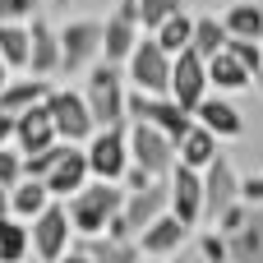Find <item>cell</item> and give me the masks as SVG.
Listing matches in <instances>:
<instances>
[{
	"mask_svg": "<svg viewBox=\"0 0 263 263\" xmlns=\"http://www.w3.org/2000/svg\"><path fill=\"white\" fill-rule=\"evenodd\" d=\"M83 102H88V111H92V125H97V129L125 125V116H129V92H125V65L97 60V65L88 69V83H83Z\"/></svg>",
	"mask_w": 263,
	"mask_h": 263,
	"instance_id": "cell-1",
	"label": "cell"
},
{
	"mask_svg": "<svg viewBox=\"0 0 263 263\" xmlns=\"http://www.w3.org/2000/svg\"><path fill=\"white\" fill-rule=\"evenodd\" d=\"M125 208V190L111 185V180H92L83 185L74 199H65V213H69V227L79 236H106V222Z\"/></svg>",
	"mask_w": 263,
	"mask_h": 263,
	"instance_id": "cell-2",
	"label": "cell"
},
{
	"mask_svg": "<svg viewBox=\"0 0 263 263\" xmlns=\"http://www.w3.org/2000/svg\"><path fill=\"white\" fill-rule=\"evenodd\" d=\"M83 157H88V176H92V180L120 185V176L129 171V129H125V125L92 129V139L83 143Z\"/></svg>",
	"mask_w": 263,
	"mask_h": 263,
	"instance_id": "cell-3",
	"label": "cell"
},
{
	"mask_svg": "<svg viewBox=\"0 0 263 263\" xmlns=\"http://www.w3.org/2000/svg\"><path fill=\"white\" fill-rule=\"evenodd\" d=\"M51 125H55V139L60 143H88L92 139V111L83 102V88H51V97L42 102Z\"/></svg>",
	"mask_w": 263,
	"mask_h": 263,
	"instance_id": "cell-4",
	"label": "cell"
},
{
	"mask_svg": "<svg viewBox=\"0 0 263 263\" xmlns=\"http://www.w3.org/2000/svg\"><path fill=\"white\" fill-rule=\"evenodd\" d=\"M55 37H60V74H88L102 60V23L97 18H74Z\"/></svg>",
	"mask_w": 263,
	"mask_h": 263,
	"instance_id": "cell-5",
	"label": "cell"
},
{
	"mask_svg": "<svg viewBox=\"0 0 263 263\" xmlns=\"http://www.w3.org/2000/svg\"><path fill=\"white\" fill-rule=\"evenodd\" d=\"M129 83L134 92H148V97H171V55L153 42V37H139V46L129 51Z\"/></svg>",
	"mask_w": 263,
	"mask_h": 263,
	"instance_id": "cell-6",
	"label": "cell"
},
{
	"mask_svg": "<svg viewBox=\"0 0 263 263\" xmlns=\"http://www.w3.org/2000/svg\"><path fill=\"white\" fill-rule=\"evenodd\" d=\"M129 120H143V125L162 129L171 143H180V139L194 129V116H190L180 102H171V97H148V92H129Z\"/></svg>",
	"mask_w": 263,
	"mask_h": 263,
	"instance_id": "cell-7",
	"label": "cell"
},
{
	"mask_svg": "<svg viewBox=\"0 0 263 263\" xmlns=\"http://www.w3.org/2000/svg\"><path fill=\"white\" fill-rule=\"evenodd\" d=\"M129 166H143L153 180H166L171 166H176V143H171L162 129L134 120V125H129Z\"/></svg>",
	"mask_w": 263,
	"mask_h": 263,
	"instance_id": "cell-8",
	"label": "cell"
},
{
	"mask_svg": "<svg viewBox=\"0 0 263 263\" xmlns=\"http://www.w3.org/2000/svg\"><path fill=\"white\" fill-rule=\"evenodd\" d=\"M69 236H74V227H69V213H65L60 199H51V203L32 217V227H28L32 254L42 263H55L60 254H69Z\"/></svg>",
	"mask_w": 263,
	"mask_h": 263,
	"instance_id": "cell-9",
	"label": "cell"
},
{
	"mask_svg": "<svg viewBox=\"0 0 263 263\" xmlns=\"http://www.w3.org/2000/svg\"><path fill=\"white\" fill-rule=\"evenodd\" d=\"M139 0H120L111 14H106V23H102V60H111V65H125L129 60V51L139 46Z\"/></svg>",
	"mask_w": 263,
	"mask_h": 263,
	"instance_id": "cell-10",
	"label": "cell"
},
{
	"mask_svg": "<svg viewBox=\"0 0 263 263\" xmlns=\"http://www.w3.org/2000/svg\"><path fill=\"white\" fill-rule=\"evenodd\" d=\"M203 97H208V65H203V55H194V51L171 55V102H180L194 116Z\"/></svg>",
	"mask_w": 263,
	"mask_h": 263,
	"instance_id": "cell-11",
	"label": "cell"
},
{
	"mask_svg": "<svg viewBox=\"0 0 263 263\" xmlns=\"http://www.w3.org/2000/svg\"><path fill=\"white\" fill-rule=\"evenodd\" d=\"M166 185H171V217L176 222H185L190 231L203 222V171H190V166H171V176H166Z\"/></svg>",
	"mask_w": 263,
	"mask_h": 263,
	"instance_id": "cell-12",
	"label": "cell"
},
{
	"mask_svg": "<svg viewBox=\"0 0 263 263\" xmlns=\"http://www.w3.org/2000/svg\"><path fill=\"white\" fill-rule=\"evenodd\" d=\"M92 176H88V157H83V148L79 143H60L55 148V166L46 171V194L51 199H74L83 185H88Z\"/></svg>",
	"mask_w": 263,
	"mask_h": 263,
	"instance_id": "cell-13",
	"label": "cell"
},
{
	"mask_svg": "<svg viewBox=\"0 0 263 263\" xmlns=\"http://www.w3.org/2000/svg\"><path fill=\"white\" fill-rule=\"evenodd\" d=\"M231 203H240V176H236V166L217 153L208 166H203V217H222Z\"/></svg>",
	"mask_w": 263,
	"mask_h": 263,
	"instance_id": "cell-14",
	"label": "cell"
},
{
	"mask_svg": "<svg viewBox=\"0 0 263 263\" xmlns=\"http://www.w3.org/2000/svg\"><path fill=\"white\" fill-rule=\"evenodd\" d=\"M171 208V185L166 180H153L148 190H139V194H125V208H120V222H125V231H129V240L134 236H143L162 213Z\"/></svg>",
	"mask_w": 263,
	"mask_h": 263,
	"instance_id": "cell-15",
	"label": "cell"
},
{
	"mask_svg": "<svg viewBox=\"0 0 263 263\" xmlns=\"http://www.w3.org/2000/svg\"><path fill=\"white\" fill-rule=\"evenodd\" d=\"M28 74H32V79L60 74V37H55V28H51L42 14L28 18Z\"/></svg>",
	"mask_w": 263,
	"mask_h": 263,
	"instance_id": "cell-16",
	"label": "cell"
},
{
	"mask_svg": "<svg viewBox=\"0 0 263 263\" xmlns=\"http://www.w3.org/2000/svg\"><path fill=\"white\" fill-rule=\"evenodd\" d=\"M55 143H60V139H55V125H51L46 106H28V111L14 116V148H18V157L46 153V148H55Z\"/></svg>",
	"mask_w": 263,
	"mask_h": 263,
	"instance_id": "cell-17",
	"label": "cell"
},
{
	"mask_svg": "<svg viewBox=\"0 0 263 263\" xmlns=\"http://www.w3.org/2000/svg\"><path fill=\"white\" fill-rule=\"evenodd\" d=\"M194 120L208 134H217V139H240L245 134V116H240V106L231 97H203L199 111H194Z\"/></svg>",
	"mask_w": 263,
	"mask_h": 263,
	"instance_id": "cell-18",
	"label": "cell"
},
{
	"mask_svg": "<svg viewBox=\"0 0 263 263\" xmlns=\"http://www.w3.org/2000/svg\"><path fill=\"white\" fill-rule=\"evenodd\" d=\"M185 240H190V227H185V222H176L171 213H162V217L139 236V250H143V254H153V259H171V254H180V250H185Z\"/></svg>",
	"mask_w": 263,
	"mask_h": 263,
	"instance_id": "cell-19",
	"label": "cell"
},
{
	"mask_svg": "<svg viewBox=\"0 0 263 263\" xmlns=\"http://www.w3.org/2000/svg\"><path fill=\"white\" fill-rule=\"evenodd\" d=\"M227 263H263V208H250L245 222L227 236Z\"/></svg>",
	"mask_w": 263,
	"mask_h": 263,
	"instance_id": "cell-20",
	"label": "cell"
},
{
	"mask_svg": "<svg viewBox=\"0 0 263 263\" xmlns=\"http://www.w3.org/2000/svg\"><path fill=\"white\" fill-rule=\"evenodd\" d=\"M51 97V83L46 79H9L5 88H0V111H9V116H18V111H28V106H42Z\"/></svg>",
	"mask_w": 263,
	"mask_h": 263,
	"instance_id": "cell-21",
	"label": "cell"
},
{
	"mask_svg": "<svg viewBox=\"0 0 263 263\" xmlns=\"http://www.w3.org/2000/svg\"><path fill=\"white\" fill-rule=\"evenodd\" d=\"M217 143H222V139H217V134H208V129L194 120V129L176 143V162H180V166H190V171H203V166L217 157Z\"/></svg>",
	"mask_w": 263,
	"mask_h": 263,
	"instance_id": "cell-22",
	"label": "cell"
},
{
	"mask_svg": "<svg viewBox=\"0 0 263 263\" xmlns=\"http://www.w3.org/2000/svg\"><path fill=\"white\" fill-rule=\"evenodd\" d=\"M227 42H231V32H227L222 14H194V37H190V51L194 55L213 60L217 51H227Z\"/></svg>",
	"mask_w": 263,
	"mask_h": 263,
	"instance_id": "cell-23",
	"label": "cell"
},
{
	"mask_svg": "<svg viewBox=\"0 0 263 263\" xmlns=\"http://www.w3.org/2000/svg\"><path fill=\"white\" fill-rule=\"evenodd\" d=\"M208 65V88H217V92H236V88H250L254 83V74L231 55V51H217L213 60H203Z\"/></svg>",
	"mask_w": 263,
	"mask_h": 263,
	"instance_id": "cell-24",
	"label": "cell"
},
{
	"mask_svg": "<svg viewBox=\"0 0 263 263\" xmlns=\"http://www.w3.org/2000/svg\"><path fill=\"white\" fill-rule=\"evenodd\" d=\"M190 37H194V14H185V9L166 14V18L153 28V42H157L166 55H180V51H190Z\"/></svg>",
	"mask_w": 263,
	"mask_h": 263,
	"instance_id": "cell-25",
	"label": "cell"
},
{
	"mask_svg": "<svg viewBox=\"0 0 263 263\" xmlns=\"http://www.w3.org/2000/svg\"><path fill=\"white\" fill-rule=\"evenodd\" d=\"M222 23H227V32L240 37V42H263V9L254 0H236L231 9H222Z\"/></svg>",
	"mask_w": 263,
	"mask_h": 263,
	"instance_id": "cell-26",
	"label": "cell"
},
{
	"mask_svg": "<svg viewBox=\"0 0 263 263\" xmlns=\"http://www.w3.org/2000/svg\"><path fill=\"white\" fill-rule=\"evenodd\" d=\"M83 254L92 263H143L139 240H111V236H88L83 240Z\"/></svg>",
	"mask_w": 263,
	"mask_h": 263,
	"instance_id": "cell-27",
	"label": "cell"
},
{
	"mask_svg": "<svg viewBox=\"0 0 263 263\" xmlns=\"http://www.w3.org/2000/svg\"><path fill=\"white\" fill-rule=\"evenodd\" d=\"M46 203H51V194H46L42 180H28V176H23V180L9 190V217H18V222H32Z\"/></svg>",
	"mask_w": 263,
	"mask_h": 263,
	"instance_id": "cell-28",
	"label": "cell"
},
{
	"mask_svg": "<svg viewBox=\"0 0 263 263\" xmlns=\"http://www.w3.org/2000/svg\"><path fill=\"white\" fill-rule=\"evenodd\" d=\"M0 60L9 69H28V23H5L0 18Z\"/></svg>",
	"mask_w": 263,
	"mask_h": 263,
	"instance_id": "cell-29",
	"label": "cell"
},
{
	"mask_svg": "<svg viewBox=\"0 0 263 263\" xmlns=\"http://www.w3.org/2000/svg\"><path fill=\"white\" fill-rule=\"evenodd\" d=\"M32 254V240H28V227L18 217H5L0 222V263H23Z\"/></svg>",
	"mask_w": 263,
	"mask_h": 263,
	"instance_id": "cell-30",
	"label": "cell"
},
{
	"mask_svg": "<svg viewBox=\"0 0 263 263\" xmlns=\"http://www.w3.org/2000/svg\"><path fill=\"white\" fill-rule=\"evenodd\" d=\"M227 51H231V55H236V60L259 79V69H263V42H240V37H231V42H227Z\"/></svg>",
	"mask_w": 263,
	"mask_h": 263,
	"instance_id": "cell-31",
	"label": "cell"
},
{
	"mask_svg": "<svg viewBox=\"0 0 263 263\" xmlns=\"http://www.w3.org/2000/svg\"><path fill=\"white\" fill-rule=\"evenodd\" d=\"M176 9H180V0H139V23L153 32L166 14H176Z\"/></svg>",
	"mask_w": 263,
	"mask_h": 263,
	"instance_id": "cell-32",
	"label": "cell"
},
{
	"mask_svg": "<svg viewBox=\"0 0 263 263\" xmlns=\"http://www.w3.org/2000/svg\"><path fill=\"white\" fill-rule=\"evenodd\" d=\"M23 180V157L18 148H0V190H14Z\"/></svg>",
	"mask_w": 263,
	"mask_h": 263,
	"instance_id": "cell-33",
	"label": "cell"
},
{
	"mask_svg": "<svg viewBox=\"0 0 263 263\" xmlns=\"http://www.w3.org/2000/svg\"><path fill=\"white\" fill-rule=\"evenodd\" d=\"M60 148V143H55ZM55 148H46V153H32V157H23V176L28 180H46V171L55 166Z\"/></svg>",
	"mask_w": 263,
	"mask_h": 263,
	"instance_id": "cell-34",
	"label": "cell"
},
{
	"mask_svg": "<svg viewBox=\"0 0 263 263\" xmlns=\"http://www.w3.org/2000/svg\"><path fill=\"white\" fill-rule=\"evenodd\" d=\"M37 14V0H0V18L5 23H28Z\"/></svg>",
	"mask_w": 263,
	"mask_h": 263,
	"instance_id": "cell-35",
	"label": "cell"
},
{
	"mask_svg": "<svg viewBox=\"0 0 263 263\" xmlns=\"http://www.w3.org/2000/svg\"><path fill=\"white\" fill-rule=\"evenodd\" d=\"M240 203L263 208V171H254V176H240Z\"/></svg>",
	"mask_w": 263,
	"mask_h": 263,
	"instance_id": "cell-36",
	"label": "cell"
},
{
	"mask_svg": "<svg viewBox=\"0 0 263 263\" xmlns=\"http://www.w3.org/2000/svg\"><path fill=\"white\" fill-rule=\"evenodd\" d=\"M203 259L208 263H227V236H222V231L203 236Z\"/></svg>",
	"mask_w": 263,
	"mask_h": 263,
	"instance_id": "cell-37",
	"label": "cell"
},
{
	"mask_svg": "<svg viewBox=\"0 0 263 263\" xmlns=\"http://www.w3.org/2000/svg\"><path fill=\"white\" fill-rule=\"evenodd\" d=\"M120 180H125V194H139V190H148V185H153V176H148L143 166H129Z\"/></svg>",
	"mask_w": 263,
	"mask_h": 263,
	"instance_id": "cell-38",
	"label": "cell"
},
{
	"mask_svg": "<svg viewBox=\"0 0 263 263\" xmlns=\"http://www.w3.org/2000/svg\"><path fill=\"white\" fill-rule=\"evenodd\" d=\"M9 143H14V116L0 111V148H9Z\"/></svg>",
	"mask_w": 263,
	"mask_h": 263,
	"instance_id": "cell-39",
	"label": "cell"
},
{
	"mask_svg": "<svg viewBox=\"0 0 263 263\" xmlns=\"http://www.w3.org/2000/svg\"><path fill=\"white\" fill-rule=\"evenodd\" d=\"M55 263H92V259H88L83 250H74V254H60V259H55Z\"/></svg>",
	"mask_w": 263,
	"mask_h": 263,
	"instance_id": "cell-40",
	"label": "cell"
},
{
	"mask_svg": "<svg viewBox=\"0 0 263 263\" xmlns=\"http://www.w3.org/2000/svg\"><path fill=\"white\" fill-rule=\"evenodd\" d=\"M9 217V190H0V222Z\"/></svg>",
	"mask_w": 263,
	"mask_h": 263,
	"instance_id": "cell-41",
	"label": "cell"
},
{
	"mask_svg": "<svg viewBox=\"0 0 263 263\" xmlns=\"http://www.w3.org/2000/svg\"><path fill=\"white\" fill-rule=\"evenodd\" d=\"M5 83H9V65L0 60V88H5Z\"/></svg>",
	"mask_w": 263,
	"mask_h": 263,
	"instance_id": "cell-42",
	"label": "cell"
},
{
	"mask_svg": "<svg viewBox=\"0 0 263 263\" xmlns=\"http://www.w3.org/2000/svg\"><path fill=\"white\" fill-rule=\"evenodd\" d=\"M254 83H259V88H263V69H259V79H254Z\"/></svg>",
	"mask_w": 263,
	"mask_h": 263,
	"instance_id": "cell-43",
	"label": "cell"
}]
</instances>
